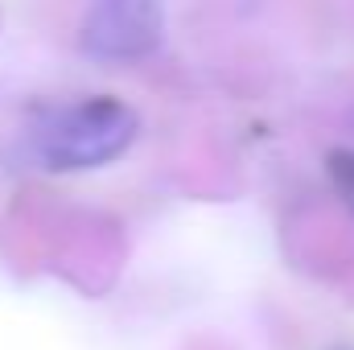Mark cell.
Segmentation results:
<instances>
[{
  "mask_svg": "<svg viewBox=\"0 0 354 350\" xmlns=\"http://www.w3.org/2000/svg\"><path fill=\"white\" fill-rule=\"evenodd\" d=\"M136 132H140V116L128 103L111 95H95L71 107H54L33 128V153L46 169H58V174L99 169L124 157Z\"/></svg>",
  "mask_w": 354,
  "mask_h": 350,
  "instance_id": "cell-1",
  "label": "cell"
},
{
  "mask_svg": "<svg viewBox=\"0 0 354 350\" xmlns=\"http://www.w3.org/2000/svg\"><path fill=\"white\" fill-rule=\"evenodd\" d=\"M165 37V0H91L79 25V46L91 58H145Z\"/></svg>",
  "mask_w": 354,
  "mask_h": 350,
  "instance_id": "cell-2",
  "label": "cell"
},
{
  "mask_svg": "<svg viewBox=\"0 0 354 350\" xmlns=\"http://www.w3.org/2000/svg\"><path fill=\"white\" fill-rule=\"evenodd\" d=\"M334 181H338V194L346 198V206L354 210V153L334 157Z\"/></svg>",
  "mask_w": 354,
  "mask_h": 350,
  "instance_id": "cell-3",
  "label": "cell"
}]
</instances>
